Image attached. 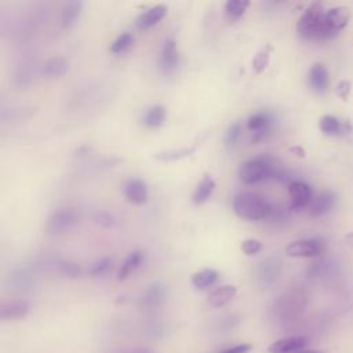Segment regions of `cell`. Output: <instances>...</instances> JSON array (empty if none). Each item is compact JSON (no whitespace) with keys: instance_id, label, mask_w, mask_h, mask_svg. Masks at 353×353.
<instances>
[{"instance_id":"cell-1","label":"cell","mask_w":353,"mask_h":353,"mask_svg":"<svg viewBox=\"0 0 353 353\" xmlns=\"http://www.w3.org/2000/svg\"><path fill=\"white\" fill-rule=\"evenodd\" d=\"M296 32L307 40H330L339 34L328 15V10L320 3H312L305 10L298 19Z\"/></svg>"},{"instance_id":"cell-2","label":"cell","mask_w":353,"mask_h":353,"mask_svg":"<svg viewBox=\"0 0 353 353\" xmlns=\"http://www.w3.org/2000/svg\"><path fill=\"white\" fill-rule=\"evenodd\" d=\"M283 171L276 160L269 156H256L244 161L239 168V178L247 185L266 181L272 176L280 178Z\"/></svg>"},{"instance_id":"cell-3","label":"cell","mask_w":353,"mask_h":353,"mask_svg":"<svg viewBox=\"0 0 353 353\" xmlns=\"http://www.w3.org/2000/svg\"><path fill=\"white\" fill-rule=\"evenodd\" d=\"M306 294L302 290H290L274 302L273 316L277 323L283 325L294 324L306 307Z\"/></svg>"},{"instance_id":"cell-4","label":"cell","mask_w":353,"mask_h":353,"mask_svg":"<svg viewBox=\"0 0 353 353\" xmlns=\"http://www.w3.org/2000/svg\"><path fill=\"white\" fill-rule=\"evenodd\" d=\"M234 214L245 221L268 219L272 212V204L263 197L251 192H241L233 199Z\"/></svg>"},{"instance_id":"cell-5","label":"cell","mask_w":353,"mask_h":353,"mask_svg":"<svg viewBox=\"0 0 353 353\" xmlns=\"http://www.w3.org/2000/svg\"><path fill=\"white\" fill-rule=\"evenodd\" d=\"M79 222V212L74 208L63 207L54 211L47 219V232L51 234H62L69 232Z\"/></svg>"},{"instance_id":"cell-6","label":"cell","mask_w":353,"mask_h":353,"mask_svg":"<svg viewBox=\"0 0 353 353\" xmlns=\"http://www.w3.org/2000/svg\"><path fill=\"white\" fill-rule=\"evenodd\" d=\"M281 270H283V263L279 258L276 256L266 258L262 262H259L258 266L255 268V281L259 287L269 288L279 280Z\"/></svg>"},{"instance_id":"cell-7","label":"cell","mask_w":353,"mask_h":353,"mask_svg":"<svg viewBox=\"0 0 353 353\" xmlns=\"http://www.w3.org/2000/svg\"><path fill=\"white\" fill-rule=\"evenodd\" d=\"M324 250V243L320 239H299L290 243L285 248L287 255L294 258L319 256Z\"/></svg>"},{"instance_id":"cell-8","label":"cell","mask_w":353,"mask_h":353,"mask_svg":"<svg viewBox=\"0 0 353 353\" xmlns=\"http://www.w3.org/2000/svg\"><path fill=\"white\" fill-rule=\"evenodd\" d=\"M159 63H160V69L163 70L164 74H172L178 69L179 51H178L176 41L174 39H167L163 43V47L160 50Z\"/></svg>"},{"instance_id":"cell-9","label":"cell","mask_w":353,"mask_h":353,"mask_svg":"<svg viewBox=\"0 0 353 353\" xmlns=\"http://www.w3.org/2000/svg\"><path fill=\"white\" fill-rule=\"evenodd\" d=\"M288 193L291 196V208L301 210L312 204L313 192L310 186L302 181H292L288 185Z\"/></svg>"},{"instance_id":"cell-10","label":"cell","mask_w":353,"mask_h":353,"mask_svg":"<svg viewBox=\"0 0 353 353\" xmlns=\"http://www.w3.org/2000/svg\"><path fill=\"white\" fill-rule=\"evenodd\" d=\"M272 116L268 112H256L247 120V128L252 132V141H262L270 131Z\"/></svg>"},{"instance_id":"cell-11","label":"cell","mask_w":353,"mask_h":353,"mask_svg":"<svg viewBox=\"0 0 353 353\" xmlns=\"http://www.w3.org/2000/svg\"><path fill=\"white\" fill-rule=\"evenodd\" d=\"M124 196L128 203L141 205L148 200V186L141 178H130L124 183Z\"/></svg>"},{"instance_id":"cell-12","label":"cell","mask_w":353,"mask_h":353,"mask_svg":"<svg viewBox=\"0 0 353 353\" xmlns=\"http://www.w3.org/2000/svg\"><path fill=\"white\" fill-rule=\"evenodd\" d=\"M309 345V339L306 336H288V338H281L269 345L268 350L269 353H295L298 350L306 349Z\"/></svg>"},{"instance_id":"cell-13","label":"cell","mask_w":353,"mask_h":353,"mask_svg":"<svg viewBox=\"0 0 353 353\" xmlns=\"http://www.w3.org/2000/svg\"><path fill=\"white\" fill-rule=\"evenodd\" d=\"M167 14V7L164 4H156L148 10H145L142 14H139L135 19V26L139 30L150 29L152 26L157 25Z\"/></svg>"},{"instance_id":"cell-14","label":"cell","mask_w":353,"mask_h":353,"mask_svg":"<svg viewBox=\"0 0 353 353\" xmlns=\"http://www.w3.org/2000/svg\"><path fill=\"white\" fill-rule=\"evenodd\" d=\"M307 83L310 88L317 92V94H324L328 88L330 84V77H328V70L325 65L317 62L312 65L309 74H307Z\"/></svg>"},{"instance_id":"cell-15","label":"cell","mask_w":353,"mask_h":353,"mask_svg":"<svg viewBox=\"0 0 353 353\" xmlns=\"http://www.w3.org/2000/svg\"><path fill=\"white\" fill-rule=\"evenodd\" d=\"M29 313V303L26 301H11L0 305L1 320H19Z\"/></svg>"},{"instance_id":"cell-16","label":"cell","mask_w":353,"mask_h":353,"mask_svg":"<svg viewBox=\"0 0 353 353\" xmlns=\"http://www.w3.org/2000/svg\"><path fill=\"white\" fill-rule=\"evenodd\" d=\"M165 298V290L160 283L152 284L141 296V306L145 309H153L160 306L164 302Z\"/></svg>"},{"instance_id":"cell-17","label":"cell","mask_w":353,"mask_h":353,"mask_svg":"<svg viewBox=\"0 0 353 353\" xmlns=\"http://www.w3.org/2000/svg\"><path fill=\"white\" fill-rule=\"evenodd\" d=\"M335 203V194L330 190H324L313 197L310 204V215L312 216H321L327 214Z\"/></svg>"},{"instance_id":"cell-18","label":"cell","mask_w":353,"mask_h":353,"mask_svg":"<svg viewBox=\"0 0 353 353\" xmlns=\"http://www.w3.org/2000/svg\"><path fill=\"white\" fill-rule=\"evenodd\" d=\"M236 292H237V288L232 284L221 285L208 295V299H207L208 305L212 307H221V306L226 305L229 301H232L234 298Z\"/></svg>"},{"instance_id":"cell-19","label":"cell","mask_w":353,"mask_h":353,"mask_svg":"<svg viewBox=\"0 0 353 353\" xmlns=\"http://www.w3.org/2000/svg\"><path fill=\"white\" fill-rule=\"evenodd\" d=\"M215 190V181L211 175H204L203 179L197 183L193 194H192V200L194 204H203L205 201L210 200V197L212 196Z\"/></svg>"},{"instance_id":"cell-20","label":"cell","mask_w":353,"mask_h":353,"mask_svg":"<svg viewBox=\"0 0 353 353\" xmlns=\"http://www.w3.org/2000/svg\"><path fill=\"white\" fill-rule=\"evenodd\" d=\"M143 262V252L142 251H132L127 255L117 270V280H125L131 273H134Z\"/></svg>"},{"instance_id":"cell-21","label":"cell","mask_w":353,"mask_h":353,"mask_svg":"<svg viewBox=\"0 0 353 353\" xmlns=\"http://www.w3.org/2000/svg\"><path fill=\"white\" fill-rule=\"evenodd\" d=\"M167 112L161 105H153L148 108L142 116V123L148 128H159L165 121Z\"/></svg>"},{"instance_id":"cell-22","label":"cell","mask_w":353,"mask_h":353,"mask_svg":"<svg viewBox=\"0 0 353 353\" xmlns=\"http://www.w3.org/2000/svg\"><path fill=\"white\" fill-rule=\"evenodd\" d=\"M218 276L219 274L215 269L205 268L193 273L190 277V283L196 290H205L218 280Z\"/></svg>"},{"instance_id":"cell-23","label":"cell","mask_w":353,"mask_h":353,"mask_svg":"<svg viewBox=\"0 0 353 353\" xmlns=\"http://www.w3.org/2000/svg\"><path fill=\"white\" fill-rule=\"evenodd\" d=\"M81 8H83L81 1H69V3H66L62 8V12H61V25L65 29L72 28L77 22V19L81 14Z\"/></svg>"},{"instance_id":"cell-24","label":"cell","mask_w":353,"mask_h":353,"mask_svg":"<svg viewBox=\"0 0 353 353\" xmlns=\"http://www.w3.org/2000/svg\"><path fill=\"white\" fill-rule=\"evenodd\" d=\"M345 125L339 119L332 114H324L319 120V128L324 135L336 137L345 131Z\"/></svg>"},{"instance_id":"cell-25","label":"cell","mask_w":353,"mask_h":353,"mask_svg":"<svg viewBox=\"0 0 353 353\" xmlns=\"http://www.w3.org/2000/svg\"><path fill=\"white\" fill-rule=\"evenodd\" d=\"M69 69V61L63 57H52L43 65V73L48 77H59Z\"/></svg>"},{"instance_id":"cell-26","label":"cell","mask_w":353,"mask_h":353,"mask_svg":"<svg viewBox=\"0 0 353 353\" xmlns=\"http://www.w3.org/2000/svg\"><path fill=\"white\" fill-rule=\"evenodd\" d=\"M196 148L190 146V148H181V149H170V150H163V152H157L154 153V159L160 160V161H175V160H181L186 156H190L192 153H194Z\"/></svg>"},{"instance_id":"cell-27","label":"cell","mask_w":353,"mask_h":353,"mask_svg":"<svg viewBox=\"0 0 353 353\" xmlns=\"http://www.w3.org/2000/svg\"><path fill=\"white\" fill-rule=\"evenodd\" d=\"M250 3L247 0H229L225 3V14L229 19H239L247 11Z\"/></svg>"},{"instance_id":"cell-28","label":"cell","mask_w":353,"mask_h":353,"mask_svg":"<svg viewBox=\"0 0 353 353\" xmlns=\"http://www.w3.org/2000/svg\"><path fill=\"white\" fill-rule=\"evenodd\" d=\"M241 135H243V125H241V123H239V121L233 123L232 125H229V128L225 132V137H223L225 146L229 150L234 149L237 146Z\"/></svg>"},{"instance_id":"cell-29","label":"cell","mask_w":353,"mask_h":353,"mask_svg":"<svg viewBox=\"0 0 353 353\" xmlns=\"http://www.w3.org/2000/svg\"><path fill=\"white\" fill-rule=\"evenodd\" d=\"M132 43H134V36H132L130 32H123V33H120V34L113 40V43L110 44V52L114 54V55L121 54V52H124L127 48H130Z\"/></svg>"},{"instance_id":"cell-30","label":"cell","mask_w":353,"mask_h":353,"mask_svg":"<svg viewBox=\"0 0 353 353\" xmlns=\"http://www.w3.org/2000/svg\"><path fill=\"white\" fill-rule=\"evenodd\" d=\"M112 263L113 261L108 256H103V258H99L97 261H94L90 266H88V273L91 276H103L106 274L110 268H112Z\"/></svg>"},{"instance_id":"cell-31","label":"cell","mask_w":353,"mask_h":353,"mask_svg":"<svg viewBox=\"0 0 353 353\" xmlns=\"http://www.w3.org/2000/svg\"><path fill=\"white\" fill-rule=\"evenodd\" d=\"M269 59H270V48H263L252 59V70L255 73H261L263 72L268 65H269Z\"/></svg>"},{"instance_id":"cell-32","label":"cell","mask_w":353,"mask_h":353,"mask_svg":"<svg viewBox=\"0 0 353 353\" xmlns=\"http://www.w3.org/2000/svg\"><path fill=\"white\" fill-rule=\"evenodd\" d=\"M58 272L65 276V277H70V279H76L81 274V268L70 261H62L58 265Z\"/></svg>"},{"instance_id":"cell-33","label":"cell","mask_w":353,"mask_h":353,"mask_svg":"<svg viewBox=\"0 0 353 353\" xmlns=\"http://www.w3.org/2000/svg\"><path fill=\"white\" fill-rule=\"evenodd\" d=\"M240 323V317L236 316V314H228L225 317H222L219 321H218V331L221 332H229L232 331L233 328H236Z\"/></svg>"},{"instance_id":"cell-34","label":"cell","mask_w":353,"mask_h":353,"mask_svg":"<svg viewBox=\"0 0 353 353\" xmlns=\"http://www.w3.org/2000/svg\"><path fill=\"white\" fill-rule=\"evenodd\" d=\"M262 250V243L256 239H245L243 243H241V251L245 254V255H254V254H258L259 251Z\"/></svg>"},{"instance_id":"cell-35","label":"cell","mask_w":353,"mask_h":353,"mask_svg":"<svg viewBox=\"0 0 353 353\" xmlns=\"http://www.w3.org/2000/svg\"><path fill=\"white\" fill-rule=\"evenodd\" d=\"M335 92H336V95H338L341 99L346 101L347 97H349V92H350V81H347V80H341V81L338 83V85H336Z\"/></svg>"},{"instance_id":"cell-36","label":"cell","mask_w":353,"mask_h":353,"mask_svg":"<svg viewBox=\"0 0 353 353\" xmlns=\"http://www.w3.org/2000/svg\"><path fill=\"white\" fill-rule=\"evenodd\" d=\"M251 350V345L250 343H240V345H234L232 347H228L219 353H248Z\"/></svg>"},{"instance_id":"cell-37","label":"cell","mask_w":353,"mask_h":353,"mask_svg":"<svg viewBox=\"0 0 353 353\" xmlns=\"http://www.w3.org/2000/svg\"><path fill=\"white\" fill-rule=\"evenodd\" d=\"M97 222H98V223H102V225H105V226H110V225H113V218H112V215H109V214H106V212H101V214H98V216H97Z\"/></svg>"},{"instance_id":"cell-38","label":"cell","mask_w":353,"mask_h":353,"mask_svg":"<svg viewBox=\"0 0 353 353\" xmlns=\"http://www.w3.org/2000/svg\"><path fill=\"white\" fill-rule=\"evenodd\" d=\"M113 353H154L153 350L148 349V347H130V349H121V350H116Z\"/></svg>"},{"instance_id":"cell-39","label":"cell","mask_w":353,"mask_h":353,"mask_svg":"<svg viewBox=\"0 0 353 353\" xmlns=\"http://www.w3.org/2000/svg\"><path fill=\"white\" fill-rule=\"evenodd\" d=\"M295 353H324V352L317 350V349H302V350H298Z\"/></svg>"},{"instance_id":"cell-40","label":"cell","mask_w":353,"mask_h":353,"mask_svg":"<svg viewBox=\"0 0 353 353\" xmlns=\"http://www.w3.org/2000/svg\"><path fill=\"white\" fill-rule=\"evenodd\" d=\"M346 243H347L349 245H353V233H350L349 236H346Z\"/></svg>"}]
</instances>
